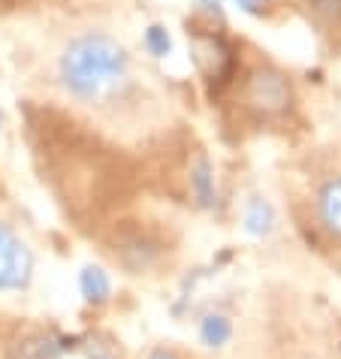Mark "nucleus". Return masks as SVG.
Returning a JSON list of instances; mask_svg holds the SVG:
<instances>
[{"instance_id":"14","label":"nucleus","mask_w":341,"mask_h":359,"mask_svg":"<svg viewBox=\"0 0 341 359\" xmlns=\"http://www.w3.org/2000/svg\"><path fill=\"white\" fill-rule=\"evenodd\" d=\"M148 359H178L173 351H154L152 356H148Z\"/></svg>"},{"instance_id":"2","label":"nucleus","mask_w":341,"mask_h":359,"mask_svg":"<svg viewBox=\"0 0 341 359\" xmlns=\"http://www.w3.org/2000/svg\"><path fill=\"white\" fill-rule=\"evenodd\" d=\"M290 82L287 76H281L278 69H254V73L248 76V85H245V100L248 106H254L257 112L263 115H281L287 112L290 106Z\"/></svg>"},{"instance_id":"10","label":"nucleus","mask_w":341,"mask_h":359,"mask_svg":"<svg viewBox=\"0 0 341 359\" xmlns=\"http://www.w3.org/2000/svg\"><path fill=\"white\" fill-rule=\"evenodd\" d=\"M194 187H196L199 199H203L206 205H212L215 187H212V169H208V163H199V166H196V172H194Z\"/></svg>"},{"instance_id":"1","label":"nucleus","mask_w":341,"mask_h":359,"mask_svg":"<svg viewBox=\"0 0 341 359\" xmlns=\"http://www.w3.org/2000/svg\"><path fill=\"white\" fill-rule=\"evenodd\" d=\"M64 85L82 100L112 97L127 79V52L103 34H85L67 46L61 57Z\"/></svg>"},{"instance_id":"8","label":"nucleus","mask_w":341,"mask_h":359,"mask_svg":"<svg viewBox=\"0 0 341 359\" xmlns=\"http://www.w3.org/2000/svg\"><path fill=\"white\" fill-rule=\"evenodd\" d=\"M233 335V326L224 314H206L203 323H199V338H203L206 347H224Z\"/></svg>"},{"instance_id":"11","label":"nucleus","mask_w":341,"mask_h":359,"mask_svg":"<svg viewBox=\"0 0 341 359\" xmlns=\"http://www.w3.org/2000/svg\"><path fill=\"white\" fill-rule=\"evenodd\" d=\"M308 6L323 22H341V0H308Z\"/></svg>"},{"instance_id":"3","label":"nucleus","mask_w":341,"mask_h":359,"mask_svg":"<svg viewBox=\"0 0 341 359\" xmlns=\"http://www.w3.org/2000/svg\"><path fill=\"white\" fill-rule=\"evenodd\" d=\"M34 260L25 242L0 224V290H22L31 281Z\"/></svg>"},{"instance_id":"15","label":"nucleus","mask_w":341,"mask_h":359,"mask_svg":"<svg viewBox=\"0 0 341 359\" xmlns=\"http://www.w3.org/2000/svg\"><path fill=\"white\" fill-rule=\"evenodd\" d=\"M203 6H206V9H218L220 0H203Z\"/></svg>"},{"instance_id":"12","label":"nucleus","mask_w":341,"mask_h":359,"mask_svg":"<svg viewBox=\"0 0 341 359\" xmlns=\"http://www.w3.org/2000/svg\"><path fill=\"white\" fill-rule=\"evenodd\" d=\"M236 4L242 6L245 13H260V6H263V4H260V0H236Z\"/></svg>"},{"instance_id":"13","label":"nucleus","mask_w":341,"mask_h":359,"mask_svg":"<svg viewBox=\"0 0 341 359\" xmlns=\"http://www.w3.org/2000/svg\"><path fill=\"white\" fill-rule=\"evenodd\" d=\"M91 359H112V353H109V351H103V347H91Z\"/></svg>"},{"instance_id":"6","label":"nucleus","mask_w":341,"mask_h":359,"mask_svg":"<svg viewBox=\"0 0 341 359\" xmlns=\"http://www.w3.org/2000/svg\"><path fill=\"white\" fill-rule=\"evenodd\" d=\"M272 226H275L272 205H269L266 199L254 196L248 203V208H245V229L250 236H269V233H272Z\"/></svg>"},{"instance_id":"7","label":"nucleus","mask_w":341,"mask_h":359,"mask_svg":"<svg viewBox=\"0 0 341 359\" xmlns=\"http://www.w3.org/2000/svg\"><path fill=\"white\" fill-rule=\"evenodd\" d=\"M79 287H82V296L88 299V302H106L109 299V278L103 269H97V266H85L82 269V275H79Z\"/></svg>"},{"instance_id":"9","label":"nucleus","mask_w":341,"mask_h":359,"mask_svg":"<svg viewBox=\"0 0 341 359\" xmlns=\"http://www.w3.org/2000/svg\"><path fill=\"white\" fill-rule=\"evenodd\" d=\"M145 48H148V52H152L154 57H166L169 48H173V39H169L166 27H160V25L148 27V31H145Z\"/></svg>"},{"instance_id":"4","label":"nucleus","mask_w":341,"mask_h":359,"mask_svg":"<svg viewBox=\"0 0 341 359\" xmlns=\"http://www.w3.org/2000/svg\"><path fill=\"white\" fill-rule=\"evenodd\" d=\"M194 55H196L199 69H203L208 79H224L229 73V67H233V52H229V46L220 36H212V34L194 36Z\"/></svg>"},{"instance_id":"5","label":"nucleus","mask_w":341,"mask_h":359,"mask_svg":"<svg viewBox=\"0 0 341 359\" xmlns=\"http://www.w3.org/2000/svg\"><path fill=\"white\" fill-rule=\"evenodd\" d=\"M320 224L333 238H341V178H333L317 196Z\"/></svg>"}]
</instances>
